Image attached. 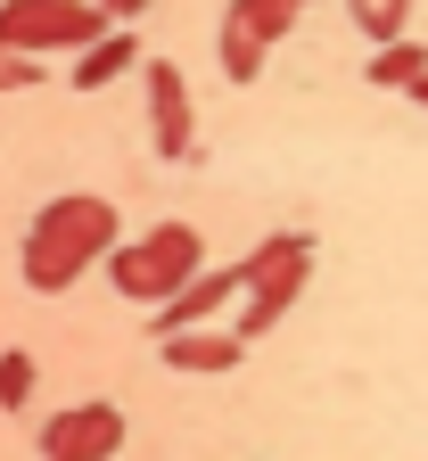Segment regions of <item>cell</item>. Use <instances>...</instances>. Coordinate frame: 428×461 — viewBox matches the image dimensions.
I'll return each instance as SVG.
<instances>
[{
    "label": "cell",
    "instance_id": "obj_1",
    "mask_svg": "<svg viewBox=\"0 0 428 461\" xmlns=\"http://www.w3.org/2000/svg\"><path fill=\"white\" fill-rule=\"evenodd\" d=\"M115 248V206L75 190V198H50L25 230V288H41V297H58L67 280H83V264H99Z\"/></svg>",
    "mask_w": 428,
    "mask_h": 461
},
{
    "label": "cell",
    "instance_id": "obj_15",
    "mask_svg": "<svg viewBox=\"0 0 428 461\" xmlns=\"http://www.w3.org/2000/svg\"><path fill=\"white\" fill-rule=\"evenodd\" d=\"M91 9H99L107 25H124V17H141V9H149V0H91Z\"/></svg>",
    "mask_w": 428,
    "mask_h": 461
},
{
    "label": "cell",
    "instance_id": "obj_11",
    "mask_svg": "<svg viewBox=\"0 0 428 461\" xmlns=\"http://www.w3.org/2000/svg\"><path fill=\"white\" fill-rule=\"evenodd\" d=\"M420 75H428V50H420V41H387V50L371 58V83H379V91H412Z\"/></svg>",
    "mask_w": 428,
    "mask_h": 461
},
{
    "label": "cell",
    "instance_id": "obj_12",
    "mask_svg": "<svg viewBox=\"0 0 428 461\" xmlns=\"http://www.w3.org/2000/svg\"><path fill=\"white\" fill-rule=\"evenodd\" d=\"M346 9H354V25H362V33L387 50V41H404V9H412V0H346Z\"/></svg>",
    "mask_w": 428,
    "mask_h": 461
},
{
    "label": "cell",
    "instance_id": "obj_4",
    "mask_svg": "<svg viewBox=\"0 0 428 461\" xmlns=\"http://www.w3.org/2000/svg\"><path fill=\"white\" fill-rule=\"evenodd\" d=\"M99 33H115L91 0H0V50L9 58H41V50H91Z\"/></svg>",
    "mask_w": 428,
    "mask_h": 461
},
{
    "label": "cell",
    "instance_id": "obj_2",
    "mask_svg": "<svg viewBox=\"0 0 428 461\" xmlns=\"http://www.w3.org/2000/svg\"><path fill=\"white\" fill-rule=\"evenodd\" d=\"M314 280V240H305V230H272V240L239 264V346L248 338H264L288 305H296V288Z\"/></svg>",
    "mask_w": 428,
    "mask_h": 461
},
{
    "label": "cell",
    "instance_id": "obj_17",
    "mask_svg": "<svg viewBox=\"0 0 428 461\" xmlns=\"http://www.w3.org/2000/svg\"><path fill=\"white\" fill-rule=\"evenodd\" d=\"M272 9H288V17H296V9H305V0H272Z\"/></svg>",
    "mask_w": 428,
    "mask_h": 461
},
{
    "label": "cell",
    "instance_id": "obj_14",
    "mask_svg": "<svg viewBox=\"0 0 428 461\" xmlns=\"http://www.w3.org/2000/svg\"><path fill=\"white\" fill-rule=\"evenodd\" d=\"M33 83V58H9V50H0V91H25Z\"/></svg>",
    "mask_w": 428,
    "mask_h": 461
},
{
    "label": "cell",
    "instance_id": "obj_13",
    "mask_svg": "<svg viewBox=\"0 0 428 461\" xmlns=\"http://www.w3.org/2000/svg\"><path fill=\"white\" fill-rule=\"evenodd\" d=\"M25 387H33V363L25 355H0V403H25Z\"/></svg>",
    "mask_w": 428,
    "mask_h": 461
},
{
    "label": "cell",
    "instance_id": "obj_8",
    "mask_svg": "<svg viewBox=\"0 0 428 461\" xmlns=\"http://www.w3.org/2000/svg\"><path fill=\"white\" fill-rule=\"evenodd\" d=\"M231 288H239V272H198L190 288H181V297H165L157 305V338H181V330H198L223 297H231Z\"/></svg>",
    "mask_w": 428,
    "mask_h": 461
},
{
    "label": "cell",
    "instance_id": "obj_3",
    "mask_svg": "<svg viewBox=\"0 0 428 461\" xmlns=\"http://www.w3.org/2000/svg\"><path fill=\"white\" fill-rule=\"evenodd\" d=\"M107 280L124 288V297H141V305L181 297V288L198 280V230H190V222H157L149 240H132V248L107 256Z\"/></svg>",
    "mask_w": 428,
    "mask_h": 461
},
{
    "label": "cell",
    "instance_id": "obj_5",
    "mask_svg": "<svg viewBox=\"0 0 428 461\" xmlns=\"http://www.w3.org/2000/svg\"><path fill=\"white\" fill-rule=\"evenodd\" d=\"M288 33V9H272V0H231L223 17V75L231 83H256L264 75V50Z\"/></svg>",
    "mask_w": 428,
    "mask_h": 461
},
{
    "label": "cell",
    "instance_id": "obj_6",
    "mask_svg": "<svg viewBox=\"0 0 428 461\" xmlns=\"http://www.w3.org/2000/svg\"><path fill=\"white\" fill-rule=\"evenodd\" d=\"M124 445V412L115 403H75V412H58L41 429V461H107Z\"/></svg>",
    "mask_w": 428,
    "mask_h": 461
},
{
    "label": "cell",
    "instance_id": "obj_9",
    "mask_svg": "<svg viewBox=\"0 0 428 461\" xmlns=\"http://www.w3.org/2000/svg\"><path fill=\"white\" fill-rule=\"evenodd\" d=\"M124 67H141V41H132L124 25H115V33H99V41L75 58V91H99L107 75H124Z\"/></svg>",
    "mask_w": 428,
    "mask_h": 461
},
{
    "label": "cell",
    "instance_id": "obj_16",
    "mask_svg": "<svg viewBox=\"0 0 428 461\" xmlns=\"http://www.w3.org/2000/svg\"><path fill=\"white\" fill-rule=\"evenodd\" d=\"M412 99H420V107H428V75H420V83H412Z\"/></svg>",
    "mask_w": 428,
    "mask_h": 461
},
{
    "label": "cell",
    "instance_id": "obj_7",
    "mask_svg": "<svg viewBox=\"0 0 428 461\" xmlns=\"http://www.w3.org/2000/svg\"><path fill=\"white\" fill-rule=\"evenodd\" d=\"M149 124H157V157H190V83L173 58H149Z\"/></svg>",
    "mask_w": 428,
    "mask_h": 461
},
{
    "label": "cell",
    "instance_id": "obj_10",
    "mask_svg": "<svg viewBox=\"0 0 428 461\" xmlns=\"http://www.w3.org/2000/svg\"><path fill=\"white\" fill-rule=\"evenodd\" d=\"M165 363H173V371H231V363H239V338L181 330V338H165Z\"/></svg>",
    "mask_w": 428,
    "mask_h": 461
}]
</instances>
